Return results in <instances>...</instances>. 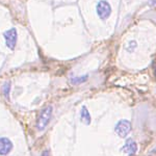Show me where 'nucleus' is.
<instances>
[{
  "mask_svg": "<svg viewBox=\"0 0 156 156\" xmlns=\"http://www.w3.org/2000/svg\"><path fill=\"white\" fill-rule=\"evenodd\" d=\"M52 112H53L52 106H47L42 110L41 114L39 115V119H37V129L42 131V130H44L45 128H46L47 125L49 124L50 119H51Z\"/></svg>",
  "mask_w": 156,
  "mask_h": 156,
  "instance_id": "nucleus-1",
  "label": "nucleus"
},
{
  "mask_svg": "<svg viewBox=\"0 0 156 156\" xmlns=\"http://www.w3.org/2000/svg\"><path fill=\"white\" fill-rule=\"evenodd\" d=\"M131 131V123L128 120H121L115 125V132L121 137H126Z\"/></svg>",
  "mask_w": 156,
  "mask_h": 156,
  "instance_id": "nucleus-2",
  "label": "nucleus"
},
{
  "mask_svg": "<svg viewBox=\"0 0 156 156\" xmlns=\"http://www.w3.org/2000/svg\"><path fill=\"white\" fill-rule=\"evenodd\" d=\"M97 12L101 19H107L109 17L110 12H112V7H110L109 3L107 1L102 0L97 4Z\"/></svg>",
  "mask_w": 156,
  "mask_h": 156,
  "instance_id": "nucleus-3",
  "label": "nucleus"
},
{
  "mask_svg": "<svg viewBox=\"0 0 156 156\" xmlns=\"http://www.w3.org/2000/svg\"><path fill=\"white\" fill-rule=\"evenodd\" d=\"M12 149V143L6 137H0V155H6Z\"/></svg>",
  "mask_w": 156,
  "mask_h": 156,
  "instance_id": "nucleus-4",
  "label": "nucleus"
},
{
  "mask_svg": "<svg viewBox=\"0 0 156 156\" xmlns=\"http://www.w3.org/2000/svg\"><path fill=\"white\" fill-rule=\"evenodd\" d=\"M4 37L6 40V44H7V47L11 49H14L15 48V45H16V42H17V32L15 29H11L9 31H6L4 34Z\"/></svg>",
  "mask_w": 156,
  "mask_h": 156,
  "instance_id": "nucleus-5",
  "label": "nucleus"
},
{
  "mask_svg": "<svg viewBox=\"0 0 156 156\" xmlns=\"http://www.w3.org/2000/svg\"><path fill=\"white\" fill-rule=\"evenodd\" d=\"M122 150H123V152H125L127 155H134L137 151V145L134 140L129 138V140H127V142L125 143Z\"/></svg>",
  "mask_w": 156,
  "mask_h": 156,
  "instance_id": "nucleus-6",
  "label": "nucleus"
},
{
  "mask_svg": "<svg viewBox=\"0 0 156 156\" xmlns=\"http://www.w3.org/2000/svg\"><path fill=\"white\" fill-rule=\"evenodd\" d=\"M80 115H81V120L83 121L85 124H90V112H89V110H87V107H84V106L82 107Z\"/></svg>",
  "mask_w": 156,
  "mask_h": 156,
  "instance_id": "nucleus-7",
  "label": "nucleus"
},
{
  "mask_svg": "<svg viewBox=\"0 0 156 156\" xmlns=\"http://www.w3.org/2000/svg\"><path fill=\"white\" fill-rule=\"evenodd\" d=\"M87 79V75H85V76H82V77H75V78H73V79H72V83L73 84L81 83V82H84Z\"/></svg>",
  "mask_w": 156,
  "mask_h": 156,
  "instance_id": "nucleus-8",
  "label": "nucleus"
},
{
  "mask_svg": "<svg viewBox=\"0 0 156 156\" xmlns=\"http://www.w3.org/2000/svg\"><path fill=\"white\" fill-rule=\"evenodd\" d=\"M9 90H11V84H9V83H5V84L3 85V87H2V90H3L4 95H5V97H9Z\"/></svg>",
  "mask_w": 156,
  "mask_h": 156,
  "instance_id": "nucleus-9",
  "label": "nucleus"
},
{
  "mask_svg": "<svg viewBox=\"0 0 156 156\" xmlns=\"http://www.w3.org/2000/svg\"><path fill=\"white\" fill-rule=\"evenodd\" d=\"M149 4L151 6H155L156 7V0H150Z\"/></svg>",
  "mask_w": 156,
  "mask_h": 156,
  "instance_id": "nucleus-10",
  "label": "nucleus"
},
{
  "mask_svg": "<svg viewBox=\"0 0 156 156\" xmlns=\"http://www.w3.org/2000/svg\"><path fill=\"white\" fill-rule=\"evenodd\" d=\"M41 156H50V154H49L48 151H44V152L42 153V155H41Z\"/></svg>",
  "mask_w": 156,
  "mask_h": 156,
  "instance_id": "nucleus-11",
  "label": "nucleus"
}]
</instances>
